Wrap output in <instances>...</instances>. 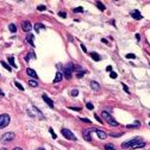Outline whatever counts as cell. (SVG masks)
Instances as JSON below:
<instances>
[{"label": "cell", "instance_id": "1", "mask_svg": "<svg viewBox=\"0 0 150 150\" xmlns=\"http://www.w3.org/2000/svg\"><path fill=\"white\" fill-rule=\"evenodd\" d=\"M145 145V143L139 138V137H136L134 139H131L126 143H123L122 144V148L123 149H126V148H131V149H137V148H143Z\"/></svg>", "mask_w": 150, "mask_h": 150}, {"label": "cell", "instance_id": "2", "mask_svg": "<svg viewBox=\"0 0 150 150\" xmlns=\"http://www.w3.org/2000/svg\"><path fill=\"white\" fill-rule=\"evenodd\" d=\"M101 117H103V119H104V120H106V123H108L111 126H117V125H118V123L115 120V118L112 117L107 111H103Z\"/></svg>", "mask_w": 150, "mask_h": 150}, {"label": "cell", "instance_id": "3", "mask_svg": "<svg viewBox=\"0 0 150 150\" xmlns=\"http://www.w3.org/2000/svg\"><path fill=\"white\" fill-rule=\"evenodd\" d=\"M10 120H11V118H10L8 115H6V113L0 115V129L6 127L10 124Z\"/></svg>", "mask_w": 150, "mask_h": 150}, {"label": "cell", "instance_id": "4", "mask_svg": "<svg viewBox=\"0 0 150 150\" xmlns=\"http://www.w3.org/2000/svg\"><path fill=\"white\" fill-rule=\"evenodd\" d=\"M13 139H14V134L13 132H6V134H4L1 136V138H0V142H1L3 144H7V143H10Z\"/></svg>", "mask_w": 150, "mask_h": 150}, {"label": "cell", "instance_id": "5", "mask_svg": "<svg viewBox=\"0 0 150 150\" xmlns=\"http://www.w3.org/2000/svg\"><path fill=\"white\" fill-rule=\"evenodd\" d=\"M61 134L63 135V137H66L67 139H70V141H76V137H75V135L71 132L70 130L68 129H62L61 130Z\"/></svg>", "mask_w": 150, "mask_h": 150}, {"label": "cell", "instance_id": "6", "mask_svg": "<svg viewBox=\"0 0 150 150\" xmlns=\"http://www.w3.org/2000/svg\"><path fill=\"white\" fill-rule=\"evenodd\" d=\"M73 71H74V64L73 63H67V66L64 67V71H63L66 79H70Z\"/></svg>", "mask_w": 150, "mask_h": 150}, {"label": "cell", "instance_id": "7", "mask_svg": "<svg viewBox=\"0 0 150 150\" xmlns=\"http://www.w3.org/2000/svg\"><path fill=\"white\" fill-rule=\"evenodd\" d=\"M94 130L96 129H86L85 131H83V132H82V136H83V138L86 139V141H91L92 139V137H91V134L92 132H94Z\"/></svg>", "mask_w": 150, "mask_h": 150}, {"label": "cell", "instance_id": "8", "mask_svg": "<svg viewBox=\"0 0 150 150\" xmlns=\"http://www.w3.org/2000/svg\"><path fill=\"white\" fill-rule=\"evenodd\" d=\"M22 29H23V31H25V32H29V31L32 29V26H31V23H30V22H28V21L23 22V23H22Z\"/></svg>", "mask_w": 150, "mask_h": 150}, {"label": "cell", "instance_id": "9", "mask_svg": "<svg viewBox=\"0 0 150 150\" xmlns=\"http://www.w3.org/2000/svg\"><path fill=\"white\" fill-rule=\"evenodd\" d=\"M94 132L98 134V136H99L100 139H106V138H107V134L105 132V131H101V130H99V129H96Z\"/></svg>", "mask_w": 150, "mask_h": 150}, {"label": "cell", "instance_id": "10", "mask_svg": "<svg viewBox=\"0 0 150 150\" xmlns=\"http://www.w3.org/2000/svg\"><path fill=\"white\" fill-rule=\"evenodd\" d=\"M26 73H28L29 76H31V78H33V79H37V78H38L37 73H36L33 69H31V68H28V69H26Z\"/></svg>", "mask_w": 150, "mask_h": 150}, {"label": "cell", "instance_id": "11", "mask_svg": "<svg viewBox=\"0 0 150 150\" xmlns=\"http://www.w3.org/2000/svg\"><path fill=\"white\" fill-rule=\"evenodd\" d=\"M131 17H132V18H135V19H137V21L142 19L141 12H139V11H137V10H135V11H132V12H131Z\"/></svg>", "mask_w": 150, "mask_h": 150}, {"label": "cell", "instance_id": "12", "mask_svg": "<svg viewBox=\"0 0 150 150\" xmlns=\"http://www.w3.org/2000/svg\"><path fill=\"white\" fill-rule=\"evenodd\" d=\"M43 100L49 105V107L54 108V103H52V100H51L50 98H48V96H47V94H43Z\"/></svg>", "mask_w": 150, "mask_h": 150}, {"label": "cell", "instance_id": "13", "mask_svg": "<svg viewBox=\"0 0 150 150\" xmlns=\"http://www.w3.org/2000/svg\"><path fill=\"white\" fill-rule=\"evenodd\" d=\"M62 73L61 71H57V73H56V76H55V79H54V82L55 83H57V82H60L61 80H62Z\"/></svg>", "mask_w": 150, "mask_h": 150}, {"label": "cell", "instance_id": "14", "mask_svg": "<svg viewBox=\"0 0 150 150\" xmlns=\"http://www.w3.org/2000/svg\"><path fill=\"white\" fill-rule=\"evenodd\" d=\"M42 29H45V26H44L42 23H37V24H35V30H36V32H40Z\"/></svg>", "mask_w": 150, "mask_h": 150}, {"label": "cell", "instance_id": "15", "mask_svg": "<svg viewBox=\"0 0 150 150\" xmlns=\"http://www.w3.org/2000/svg\"><path fill=\"white\" fill-rule=\"evenodd\" d=\"M91 87H92V89H93V91H99V89H100L99 83H98V82H96V81H92V82H91Z\"/></svg>", "mask_w": 150, "mask_h": 150}, {"label": "cell", "instance_id": "16", "mask_svg": "<svg viewBox=\"0 0 150 150\" xmlns=\"http://www.w3.org/2000/svg\"><path fill=\"white\" fill-rule=\"evenodd\" d=\"M26 41L29 42V44H30V45L35 47V43H33V35L29 33V35H28V37H26Z\"/></svg>", "mask_w": 150, "mask_h": 150}, {"label": "cell", "instance_id": "17", "mask_svg": "<svg viewBox=\"0 0 150 150\" xmlns=\"http://www.w3.org/2000/svg\"><path fill=\"white\" fill-rule=\"evenodd\" d=\"M91 57L94 60V61H100L101 60V57H100V56L97 52H91Z\"/></svg>", "mask_w": 150, "mask_h": 150}, {"label": "cell", "instance_id": "18", "mask_svg": "<svg viewBox=\"0 0 150 150\" xmlns=\"http://www.w3.org/2000/svg\"><path fill=\"white\" fill-rule=\"evenodd\" d=\"M8 62H10V64H11V67L17 68V64L14 63V57H13V56H8Z\"/></svg>", "mask_w": 150, "mask_h": 150}, {"label": "cell", "instance_id": "19", "mask_svg": "<svg viewBox=\"0 0 150 150\" xmlns=\"http://www.w3.org/2000/svg\"><path fill=\"white\" fill-rule=\"evenodd\" d=\"M0 63H1V64H3V67H4L5 69H7V70H8L10 73H11V70H12V67H11L10 64H7V63H6L5 61H1V62H0Z\"/></svg>", "mask_w": 150, "mask_h": 150}, {"label": "cell", "instance_id": "20", "mask_svg": "<svg viewBox=\"0 0 150 150\" xmlns=\"http://www.w3.org/2000/svg\"><path fill=\"white\" fill-rule=\"evenodd\" d=\"M96 4H97V6H98V8H99L100 11H105V8H106V7H105V5H104L101 1H97Z\"/></svg>", "mask_w": 150, "mask_h": 150}, {"label": "cell", "instance_id": "21", "mask_svg": "<svg viewBox=\"0 0 150 150\" xmlns=\"http://www.w3.org/2000/svg\"><path fill=\"white\" fill-rule=\"evenodd\" d=\"M105 150H116V148H115V145H113V144L108 143V144H106V145H105Z\"/></svg>", "mask_w": 150, "mask_h": 150}, {"label": "cell", "instance_id": "22", "mask_svg": "<svg viewBox=\"0 0 150 150\" xmlns=\"http://www.w3.org/2000/svg\"><path fill=\"white\" fill-rule=\"evenodd\" d=\"M31 87H37V86H38V82H37L36 80H29V82H28Z\"/></svg>", "mask_w": 150, "mask_h": 150}, {"label": "cell", "instance_id": "23", "mask_svg": "<svg viewBox=\"0 0 150 150\" xmlns=\"http://www.w3.org/2000/svg\"><path fill=\"white\" fill-rule=\"evenodd\" d=\"M70 96H71V97H78V96H79V91H78V89H73V91L70 92Z\"/></svg>", "mask_w": 150, "mask_h": 150}, {"label": "cell", "instance_id": "24", "mask_svg": "<svg viewBox=\"0 0 150 150\" xmlns=\"http://www.w3.org/2000/svg\"><path fill=\"white\" fill-rule=\"evenodd\" d=\"M8 29H10V31H11V32H13V33L17 31V28H16V25H14V24H10Z\"/></svg>", "mask_w": 150, "mask_h": 150}, {"label": "cell", "instance_id": "25", "mask_svg": "<svg viewBox=\"0 0 150 150\" xmlns=\"http://www.w3.org/2000/svg\"><path fill=\"white\" fill-rule=\"evenodd\" d=\"M76 73H78V74H76V76H78V78H82L83 75L86 74V71H85V70H80V71H76Z\"/></svg>", "mask_w": 150, "mask_h": 150}, {"label": "cell", "instance_id": "26", "mask_svg": "<svg viewBox=\"0 0 150 150\" xmlns=\"http://www.w3.org/2000/svg\"><path fill=\"white\" fill-rule=\"evenodd\" d=\"M31 57H35V54H33V52H30V55H29V54L26 55V57H25V61H29V60H30Z\"/></svg>", "mask_w": 150, "mask_h": 150}, {"label": "cell", "instance_id": "27", "mask_svg": "<svg viewBox=\"0 0 150 150\" xmlns=\"http://www.w3.org/2000/svg\"><path fill=\"white\" fill-rule=\"evenodd\" d=\"M75 13H79V12H83V8L82 7H76V8H74L73 10Z\"/></svg>", "mask_w": 150, "mask_h": 150}, {"label": "cell", "instance_id": "28", "mask_svg": "<svg viewBox=\"0 0 150 150\" xmlns=\"http://www.w3.org/2000/svg\"><path fill=\"white\" fill-rule=\"evenodd\" d=\"M49 132H50V134H51V136H52V138H57V136H56V134H55V132H54V130H52V129H51V127H50V129H49Z\"/></svg>", "mask_w": 150, "mask_h": 150}, {"label": "cell", "instance_id": "29", "mask_svg": "<svg viewBox=\"0 0 150 150\" xmlns=\"http://www.w3.org/2000/svg\"><path fill=\"white\" fill-rule=\"evenodd\" d=\"M94 118H96V119H97V120H98L100 124H104V120H101V119H100V117H99L98 115H96V113H94Z\"/></svg>", "mask_w": 150, "mask_h": 150}, {"label": "cell", "instance_id": "30", "mask_svg": "<svg viewBox=\"0 0 150 150\" xmlns=\"http://www.w3.org/2000/svg\"><path fill=\"white\" fill-rule=\"evenodd\" d=\"M110 76H111L112 79H116V78L118 76V75H117V73H115V71H112V73L110 74Z\"/></svg>", "mask_w": 150, "mask_h": 150}, {"label": "cell", "instance_id": "31", "mask_svg": "<svg viewBox=\"0 0 150 150\" xmlns=\"http://www.w3.org/2000/svg\"><path fill=\"white\" fill-rule=\"evenodd\" d=\"M16 86H17L18 88H19L21 91H24V88H23V86H22V85H21L19 82H17V81H16Z\"/></svg>", "mask_w": 150, "mask_h": 150}, {"label": "cell", "instance_id": "32", "mask_svg": "<svg viewBox=\"0 0 150 150\" xmlns=\"http://www.w3.org/2000/svg\"><path fill=\"white\" fill-rule=\"evenodd\" d=\"M37 10H40V11H44V10H45V6H44V5H40V6H37Z\"/></svg>", "mask_w": 150, "mask_h": 150}, {"label": "cell", "instance_id": "33", "mask_svg": "<svg viewBox=\"0 0 150 150\" xmlns=\"http://www.w3.org/2000/svg\"><path fill=\"white\" fill-rule=\"evenodd\" d=\"M126 57H127V59H135L136 56H135L134 54H127V55H126Z\"/></svg>", "mask_w": 150, "mask_h": 150}, {"label": "cell", "instance_id": "34", "mask_svg": "<svg viewBox=\"0 0 150 150\" xmlns=\"http://www.w3.org/2000/svg\"><path fill=\"white\" fill-rule=\"evenodd\" d=\"M86 106H87V108H89V110H93V108H94V106H93V105H92L91 103H88V104H87Z\"/></svg>", "mask_w": 150, "mask_h": 150}, {"label": "cell", "instance_id": "35", "mask_svg": "<svg viewBox=\"0 0 150 150\" xmlns=\"http://www.w3.org/2000/svg\"><path fill=\"white\" fill-rule=\"evenodd\" d=\"M81 122H83V123H91V120L88 118H81Z\"/></svg>", "mask_w": 150, "mask_h": 150}, {"label": "cell", "instance_id": "36", "mask_svg": "<svg viewBox=\"0 0 150 150\" xmlns=\"http://www.w3.org/2000/svg\"><path fill=\"white\" fill-rule=\"evenodd\" d=\"M59 14H60V16H61L62 18H66V17H67V14H66V12H60Z\"/></svg>", "mask_w": 150, "mask_h": 150}, {"label": "cell", "instance_id": "37", "mask_svg": "<svg viewBox=\"0 0 150 150\" xmlns=\"http://www.w3.org/2000/svg\"><path fill=\"white\" fill-rule=\"evenodd\" d=\"M70 110H73V111H81L80 107H70Z\"/></svg>", "mask_w": 150, "mask_h": 150}, {"label": "cell", "instance_id": "38", "mask_svg": "<svg viewBox=\"0 0 150 150\" xmlns=\"http://www.w3.org/2000/svg\"><path fill=\"white\" fill-rule=\"evenodd\" d=\"M123 88L125 89V92H127V93H130V92H129V88H127V86H126V85H124V83H123Z\"/></svg>", "mask_w": 150, "mask_h": 150}, {"label": "cell", "instance_id": "39", "mask_svg": "<svg viewBox=\"0 0 150 150\" xmlns=\"http://www.w3.org/2000/svg\"><path fill=\"white\" fill-rule=\"evenodd\" d=\"M81 49H82V50H83L85 52H87V49H86V47H85L83 44H81Z\"/></svg>", "mask_w": 150, "mask_h": 150}, {"label": "cell", "instance_id": "40", "mask_svg": "<svg viewBox=\"0 0 150 150\" xmlns=\"http://www.w3.org/2000/svg\"><path fill=\"white\" fill-rule=\"evenodd\" d=\"M106 70H107V71H111V70H112V67H111V66H108V67L106 68Z\"/></svg>", "mask_w": 150, "mask_h": 150}, {"label": "cell", "instance_id": "41", "mask_svg": "<svg viewBox=\"0 0 150 150\" xmlns=\"http://www.w3.org/2000/svg\"><path fill=\"white\" fill-rule=\"evenodd\" d=\"M13 150H23V149H22V148H19V146H16Z\"/></svg>", "mask_w": 150, "mask_h": 150}, {"label": "cell", "instance_id": "42", "mask_svg": "<svg viewBox=\"0 0 150 150\" xmlns=\"http://www.w3.org/2000/svg\"><path fill=\"white\" fill-rule=\"evenodd\" d=\"M0 97H4V92L1 89H0Z\"/></svg>", "mask_w": 150, "mask_h": 150}, {"label": "cell", "instance_id": "43", "mask_svg": "<svg viewBox=\"0 0 150 150\" xmlns=\"http://www.w3.org/2000/svg\"><path fill=\"white\" fill-rule=\"evenodd\" d=\"M101 42H103V43H105V44H107V41H106L105 38H103V40H101Z\"/></svg>", "mask_w": 150, "mask_h": 150}, {"label": "cell", "instance_id": "44", "mask_svg": "<svg viewBox=\"0 0 150 150\" xmlns=\"http://www.w3.org/2000/svg\"><path fill=\"white\" fill-rule=\"evenodd\" d=\"M37 150H45V149H43V148H40V149H37Z\"/></svg>", "mask_w": 150, "mask_h": 150}, {"label": "cell", "instance_id": "45", "mask_svg": "<svg viewBox=\"0 0 150 150\" xmlns=\"http://www.w3.org/2000/svg\"><path fill=\"white\" fill-rule=\"evenodd\" d=\"M0 150H7V149H5V148H3V149H0Z\"/></svg>", "mask_w": 150, "mask_h": 150}, {"label": "cell", "instance_id": "46", "mask_svg": "<svg viewBox=\"0 0 150 150\" xmlns=\"http://www.w3.org/2000/svg\"><path fill=\"white\" fill-rule=\"evenodd\" d=\"M149 125H150V123H149Z\"/></svg>", "mask_w": 150, "mask_h": 150}]
</instances>
